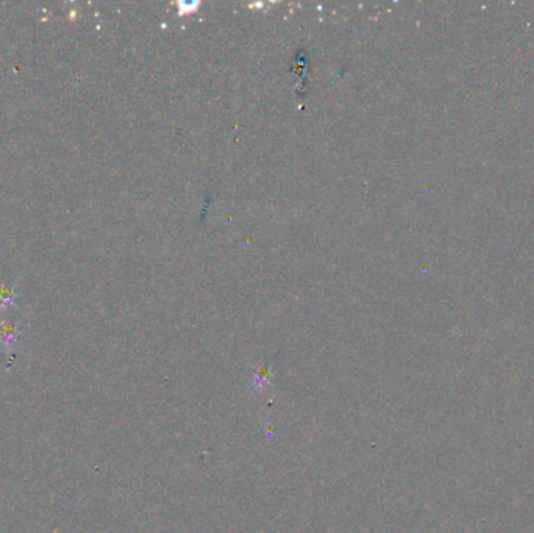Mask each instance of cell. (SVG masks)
I'll return each instance as SVG.
<instances>
[{"label": "cell", "instance_id": "7a4b0ae2", "mask_svg": "<svg viewBox=\"0 0 534 533\" xmlns=\"http://www.w3.org/2000/svg\"><path fill=\"white\" fill-rule=\"evenodd\" d=\"M13 301H15V288L11 285L0 283V310L10 308Z\"/></svg>", "mask_w": 534, "mask_h": 533}, {"label": "cell", "instance_id": "6da1fadb", "mask_svg": "<svg viewBox=\"0 0 534 533\" xmlns=\"http://www.w3.org/2000/svg\"><path fill=\"white\" fill-rule=\"evenodd\" d=\"M16 333H17V326L11 321H3L2 327H0V342L11 351L13 344L16 341Z\"/></svg>", "mask_w": 534, "mask_h": 533}]
</instances>
